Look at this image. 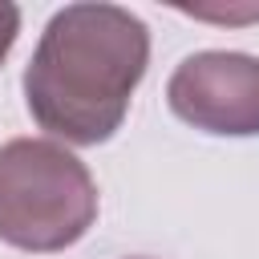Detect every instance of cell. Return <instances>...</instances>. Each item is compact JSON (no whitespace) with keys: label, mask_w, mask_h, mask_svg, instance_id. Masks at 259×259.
Instances as JSON below:
<instances>
[{"label":"cell","mask_w":259,"mask_h":259,"mask_svg":"<svg viewBox=\"0 0 259 259\" xmlns=\"http://www.w3.org/2000/svg\"><path fill=\"white\" fill-rule=\"evenodd\" d=\"M174 117L219 138L259 134V57L206 49L190 53L166 81Z\"/></svg>","instance_id":"cell-3"},{"label":"cell","mask_w":259,"mask_h":259,"mask_svg":"<svg viewBox=\"0 0 259 259\" xmlns=\"http://www.w3.org/2000/svg\"><path fill=\"white\" fill-rule=\"evenodd\" d=\"M150 65V28L121 4H65L45 24L28 65L32 121L73 146L109 142Z\"/></svg>","instance_id":"cell-1"},{"label":"cell","mask_w":259,"mask_h":259,"mask_svg":"<svg viewBox=\"0 0 259 259\" xmlns=\"http://www.w3.org/2000/svg\"><path fill=\"white\" fill-rule=\"evenodd\" d=\"M97 223V182L89 166L49 142L12 138L0 146V239L16 251H65Z\"/></svg>","instance_id":"cell-2"},{"label":"cell","mask_w":259,"mask_h":259,"mask_svg":"<svg viewBox=\"0 0 259 259\" xmlns=\"http://www.w3.org/2000/svg\"><path fill=\"white\" fill-rule=\"evenodd\" d=\"M16 32H20V8L0 0V65L12 53V45H16Z\"/></svg>","instance_id":"cell-4"}]
</instances>
